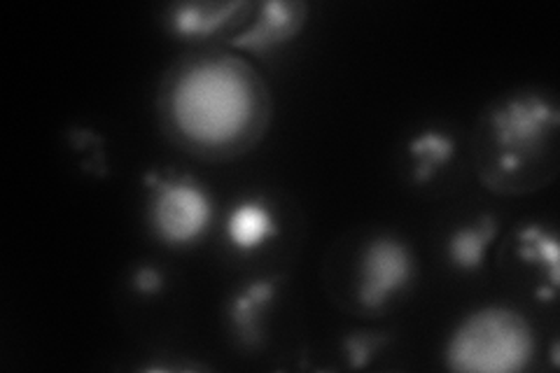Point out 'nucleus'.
Segmentation results:
<instances>
[{
    "instance_id": "13",
    "label": "nucleus",
    "mask_w": 560,
    "mask_h": 373,
    "mask_svg": "<svg viewBox=\"0 0 560 373\" xmlns=\"http://www.w3.org/2000/svg\"><path fill=\"white\" fill-rule=\"evenodd\" d=\"M390 343V334L388 331H350L341 348L346 354V362L350 369H364L370 366V362L376 358V354Z\"/></svg>"
},
{
    "instance_id": "4",
    "label": "nucleus",
    "mask_w": 560,
    "mask_h": 373,
    "mask_svg": "<svg viewBox=\"0 0 560 373\" xmlns=\"http://www.w3.org/2000/svg\"><path fill=\"white\" fill-rule=\"evenodd\" d=\"M148 222L168 247H185L206 236L213 222V201L199 180L178 173H148Z\"/></svg>"
},
{
    "instance_id": "8",
    "label": "nucleus",
    "mask_w": 560,
    "mask_h": 373,
    "mask_svg": "<svg viewBox=\"0 0 560 373\" xmlns=\"http://www.w3.org/2000/svg\"><path fill=\"white\" fill-rule=\"evenodd\" d=\"M250 0H230V3H175L166 20L168 31L178 38L195 40L218 35L241 24L253 12Z\"/></svg>"
},
{
    "instance_id": "2",
    "label": "nucleus",
    "mask_w": 560,
    "mask_h": 373,
    "mask_svg": "<svg viewBox=\"0 0 560 373\" xmlns=\"http://www.w3.org/2000/svg\"><path fill=\"white\" fill-rule=\"evenodd\" d=\"M558 103L547 92L518 89L495 98L471 140L479 183L498 197L545 189L558 171Z\"/></svg>"
},
{
    "instance_id": "5",
    "label": "nucleus",
    "mask_w": 560,
    "mask_h": 373,
    "mask_svg": "<svg viewBox=\"0 0 560 373\" xmlns=\"http://www.w3.org/2000/svg\"><path fill=\"white\" fill-rule=\"evenodd\" d=\"M416 276L411 247L397 236L381 234L364 245L358 266V304L376 313L405 292Z\"/></svg>"
},
{
    "instance_id": "9",
    "label": "nucleus",
    "mask_w": 560,
    "mask_h": 373,
    "mask_svg": "<svg viewBox=\"0 0 560 373\" xmlns=\"http://www.w3.org/2000/svg\"><path fill=\"white\" fill-rule=\"evenodd\" d=\"M500 234V222L490 212H483L475 222L455 226L446 238V257L455 271L477 273L483 269L490 245Z\"/></svg>"
},
{
    "instance_id": "14",
    "label": "nucleus",
    "mask_w": 560,
    "mask_h": 373,
    "mask_svg": "<svg viewBox=\"0 0 560 373\" xmlns=\"http://www.w3.org/2000/svg\"><path fill=\"white\" fill-rule=\"evenodd\" d=\"M164 273L156 269V266H138L131 278V288L138 294L145 296H154L164 290Z\"/></svg>"
},
{
    "instance_id": "1",
    "label": "nucleus",
    "mask_w": 560,
    "mask_h": 373,
    "mask_svg": "<svg viewBox=\"0 0 560 373\" xmlns=\"http://www.w3.org/2000/svg\"><path fill=\"white\" fill-rule=\"evenodd\" d=\"M273 96L259 70L222 49L175 59L156 89V121L168 143L201 162H234L265 140Z\"/></svg>"
},
{
    "instance_id": "7",
    "label": "nucleus",
    "mask_w": 560,
    "mask_h": 373,
    "mask_svg": "<svg viewBox=\"0 0 560 373\" xmlns=\"http://www.w3.org/2000/svg\"><path fill=\"white\" fill-rule=\"evenodd\" d=\"M280 282L283 278L278 276L255 278L245 282L226 301V325H230L238 346L253 350L265 341V319L273 306Z\"/></svg>"
},
{
    "instance_id": "12",
    "label": "nucleus",
    "mask_w": 560,
    "mask_h": 373,
    "mask_svg": "<svg viewBox=\"0 0 560 373\" xmlns=\"http://www.w3.org/2000/svg\"><path fill=\"white\" fill-rule=\"evenodd\" d=\"M516 255L521 261L547 273L549 285L558 290V238L553 231L528 222L516 231Z\"/></svg>"
},
{
    "instance_id": "6",
    "label": "nucleus",
    "mask_w": 560,
    "mask_h": 373,
    "mask_svg": "<svg viewBox=\"0 0 560 373\" xmlns=\"http://www.w3.org/2000/svg\"><path fill=\"white\" fill-rule=\"evenodd\" d=\"M308 22V5L304 0H269L257 8L255 22L234 33L226 45L248 51V55H269V51L292 43Z\"/></svg>"
},
{
    "instance_id": "3",
    "label": "nucleus",
    "mask_w": 560,
    "mask_h": 373,
    "mask_svg": "<svg viewBox=\"0 0 560 373\" xmlns=\"http://www.w3.org/2000/svg\"><path fill=\"white\" fill-rule=\"evenodd\" d=\"M535 331L528 317L506 306L469 313L451 331L444 362L463 373H516L530 364Z\"/></svg>"
},
{
    "instance_id": "11",
    "label": "nucleus",
    "mask_w": 560,
    "mask_h": 373,
    "mask_svg": "<svg viewBox=\"0 0 560 373\" xmlns=\"http://www.w3.org/2000/svg\"><path fill=\"white\" fill-rule=\"evenodd\" d=\"M455 140L448 133H442L436 129L423 131L411 138L409 143V156L413 159L411 168V180L416 185H428L432 183L436 173H440L451 159L455 156Z\"/></svg>"
},
{
    "instance_id": "10",
    "label": "nucleus",
    "mask_w": 560,
    "mask_h": 373,
    "mask_svg": "<svg viewBox=\"0 0 560 373\" xmlns=\"http://www.w3.org/2000/svg\"><path fill=\"white\" fill-rule=\"evenodd\" d=\"M224 231L238 253H253L278 236V224L265 201L248 199L232 208Z\"/></svg>"
}]
</instances>
